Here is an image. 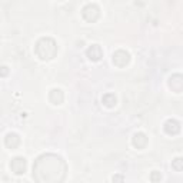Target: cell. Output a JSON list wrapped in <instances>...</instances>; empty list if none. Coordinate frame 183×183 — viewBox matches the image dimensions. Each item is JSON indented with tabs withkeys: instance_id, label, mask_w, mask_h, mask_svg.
Returning <instances> with one entry per match:
<instances>
[{
	"instance_id": "obj_1",
	"label": "cell",
	"mask_w": 183,
	"mask_h": 183,
	"mask_svg": "<svg viewBox=\"0 0 183 183\" xmlns=\"http://www.w3.org/2000/svg\"><path fill=\"white\" fill-rule=\"evenodd\" d=\"M173 167L176 170H182L183 169V159H180V157L174 159L173 160Z\"/></svg>"
}]
</instances>
